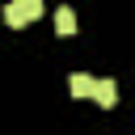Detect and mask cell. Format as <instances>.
Instances as JSON below:
<instances>
[{
  "instance_id": "277c9868",
  "label": "cell",
  "mask_w": 135,
  "mask_h": 135,
  "mask_svg": "<svg viewBox=\"0 0 135 135\" xmlns=\"http://www.w3.org/2000/svg\"><path fill=\"white\" fill-rule=\"evenodd\" d=\"M68 89H72V97H89V93H93V76H84V72H76V76L68 80Z\"/></svg>"
},
{
  "instance_id": "6da1fadb",
  "label": "cell",
  "mask_w": 135,
  "mask_h": 135,
  "mask_svg": "<svg viewBox=\"0 0 135 135\" xmlns=\"http://www.w3.org/2000/svg\"><path fill=\"white\" fill-rule=\"evenodd\" d=\"M38 17H42V0H8L4 4V25H13V30H21Z\"/></svg>"
},
{
  "instance_id": "7a4b0ae2",
  "label": "cell",
  "mask_w": 135,
  "mask_h": 135,
  "mask_svg": "<svg viewBox=\"0 0 135 135\" xmlns=\"http://www.w3.org/2000/svg\"><path fill=\"white\" fill-rule=\"evenodd\" d=\"M89 97H93L101 110H114V105H118V84H114V80H93V93H89Z\"/></svg>"
},
{
  "instance_id": "3957f363",
  "label": "cell",
  "mask_w": 135,
  "mask_h": 135,
  "mask_svg": "<svg viewBox=\"0 0 135 135\" xmlns=\"http://www.w3.org/2000/svg\"><path fill=\"white\" fill-rule=\"evenodd\" d=\"M55 34H59V38H72V34H76V13H72L68 4L55 8Z\"/></svg>"
}]
</instances>
